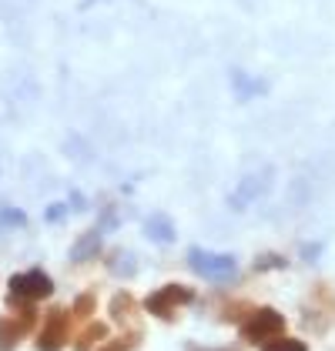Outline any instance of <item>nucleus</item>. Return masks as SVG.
I'll return each mask as SVG.
<instances>
[{
  "mask_svg": "<svg viewBox=\"0 0 335 351\" xmlns=\"http://www.w3.org/2000/svg\"><path fill=\"white\" fill-rule=\"evenodd\" d=\"M281 335H285V315L275 308H251L249 318L242 322V338L249 345H265Z\"/></svg>",
  "mask_w": 335,
  "mask_h": 351,
  "instance_id": "1",
  "label": "nucleus"
},
{
  "mask_svg": "<svg viewBox=\"0 0 335 351\" xmlns=\"http://www.w3.org/2000/svg\"><path fill=\"white\" fill-rule=\"evenodd\" d=\"M192 301H195V291L188 285H165L154 295L144 298V311L154 315V318H161V322H174V315L185 304H192Z\"/></svg>",
  "mask_w": 335,
  "mask_h": 351,
  "instance_id": "2",
  "label": "nucleus"
},
{
  "mask_svg": "<svg viewBox=\"0 0 335 351\" xmlns=\"http://www.w3.org/2000/svg\"><path fill=\"white\" fill-rule=\"evenodd\" d=\"M188 265H192V271H198L201 278H211V281L235 278V271H238L231 254H215V251H205V247H192V251H188Z\"/></svg>",
  "mask_w": 335,
  "mask_h": 351,
  "instance_id": "3",
  "label": "nucleus"
},
{
  "mask_svg": "<svg viewBox=\"0 0 335 351\" xmlns=\"http://www.w3.org/2000/svg\"><path fill=\"white\" fill-rule=\"evenodd\" d=\"M67 328H71V315L67 308H51L47 318L41 322V331L34 338L37 351H60L67 345Z\"/></svg>",
  "mask_w": 335,
  "mask_h": 351,
  "instance_id": "4",
  "label": "nucleus"
},
{
  "mask_svg": "<svg viewBox=\"0 0 335 351\" xmlns=\"http://www.w3.org/2000/svg\"><path fill=\"white\" fill-rule=\"evenodd\" d=\"M10 295L24 298V301H41V298L54 295V281L41 268L24 271V274H14V278H10Z\"/></svg>",
  "mask_w": 335,
  "mask_h": 351,
  "instance_id": "5",
  "label": "nucleus"
},
{
  "mask_svg": "<svg viewBox=\"0 0 335 351\" xmlns=\"http://www.w3.org/2000/svg\"><path fill=\"white\" fill-rule=\"evenodd\" d=\"M144 231H148V238L158 244H171L174 241V221L168 215H161V211H154V215H148V221H144Z\"/></svg>",
  "mask_w": 335,
  "mask_h": 351,
  "instance_id": "6",
  "label": "nucleus"
},
{
  "mask_svg": "<svg viewBox=\"0 0 335 351\" xmlns=\"http://www.w3.org/2000/svg\"><path fill=\"white\" fill-rule=\"evenodd\" d=\"M97 251H101V231H87V234H81V238L74 241V247H71V261L84 265V261H91Z\"/></svg>",
  "mask_w": 335,
  "mask_h": 351,
  "instance_id": "7",
  "label": "nucleus"
},
{
  "mask_svg": "<svg viewBox=\"0 0 335 351\" xmlns=\"http://www.w3.org/2000/svg\"><path fill=\"white\" fill-rule=\"evenodd\" d=\"M24 331H27V328H24L21 322H14V318H0V351H17Z\"/></svg>",
  "mask_w": 335,
  "mask_h": 351,
  "instance_id": "8",
  "label": "nucleus"
},
{
  "mask_svg": "<svg viewBox=\"0 0 335 351\" xmlns=\"http://www.w3.org/2000/svg\"><path fill=\"white\" fill-rule=\"evenodd\" d=\"M104 338H108V324H104V322L87 324V328H84V335L74 341V351H91L97 341H104Z\"/></svg>",
  "mask_w": 335,
  "mask_h": 351,
  "instance_id": "9",
  "label": "nucleus"
},
{
  "mask_svg": "<svg viewBox=\"0 0 335 351\" xmlns=\"http://www.w3.org/2000/svg\"><path fill=\"white\" fill-rule=\"evenodd\" d=\"M131 315H135V298L128 295V291L114 295V301H111V318L114 322L124 324V322H131Z\"/></svg>",
  "mask_w": 335,
  "mask_h": 351,
  "instance_id": "10",
  "label": "nucleus"
},
{
  "mask_svg": "<svg viewBox=\"0 0 335 351\" xmlns=\"http://www.w3.org/2000/svg\"><path fill=\"white\" fill-rule=\"evenodd\" d=\"M108 268H111L114 274L131 278V274L138 271V265H135V254H131V251H114L111 258H108Z\"/></svg>",
  "mask_w": 335,
  "mask_h": 351,
  "instance_id": "11",
  "label": "nucleus"
},
{
  "mask_svg": "<svg viewBox=\"0 0 335 351\" xmlns=\"http://www.w3.org/2000/svg\"><path fill=\"white\" fill-rule=\"evenodd\" d=\"M235 87H238V97H242V101H249V97H255V94L268 90V84L265 81H249L242 71H235Z\"/></svg>",
  "mask_w": 335,
  "mask_h": 351,
  "instance_id": "12",
  "label": "nucleus"
},
{
  "mask_svg": "<svg viewBox=\"0 0 335 351\" xmlns=\"http://www.w3.org/2000/svg\"><path fill=\"white\" fill-rule=\"evenodd\" d=\"M138 341H141L138 331H128V335H117V338H111L108 345H101L97 351H135V348H138Z\"/></svg>",
  "mask_w": 335,
  "mask_h": 351,
  "instance_id": "13",
  "label": "nucleus"
},
{
  "mask_svg": "<svg viewBox=\"0 0 335 351\" xmlns=\"http://www.w3.org/2000/svg\"><path fill=\"white\" fill-rule=\"evenodd\" d=\"M262 351H308L305 341H299V338H272V341H265L262 345Z\"/></svg>",
  "mask_w": 335,
  "mask_h": 351,
  "instance_id": "14",
  "label": "nucleus"
},
{
  "mask_svg": "<svg viewBox=\"0 0 335 351\" xmlns=\"http://www.w3.org/2000/svg\"><path fill=\"white\" fill-rule=\"evenodd\" d=\"M94 308H97V298L91 295V291H84V295H78L74 308H71V315H74V318H91Z\"/></svg>",
  "mask_w": 335,
  "mask_h": 351,
  "instance_id": "15",
  "label": "nucleus"
},
{
  "mask_svg": "<svg viewBox=\"0 0 335 351\" xmlns=\"http://www.w3.org/2000/svg\"><path fill=\"white\" fill-rule=\"evenodd\" d=\"M0 224H27V217H24V211H14V208H7V211H0Z\"/></svg>",
  "mask_w": 335,
  "mask_h": 351,
  "instance_id": "16",
  "label": "nucleus"
},
{
  "mask_svg": "<svg viewBox=\"0 0 335 351\" xmlns=\"http://www.w3.org/2000/svg\"><path fill=\"white\" fill-rule=\"evenodd\" d=\"M255 268L265 271V268H285V258H279V254H265L262 261H255Z\"/></svg>",
  "mask_w": 335,
  "mask_h": 351,
  "instance_id": "17",
  "label": "nucleus"
},
{
  "mask_svg": "<svg viewBox=\"0 0 335 351\" xmlns=\"http://www.w3.org/2000/svg\"><path fill=\"white\" fill-rule=\"evenodd\" d=\"M188 351H242L238 345H228V348H201V345H188Z\"/></svg>",
  "mask_w": 335,
  "mask_h": 351,
  "instance_id": "18",
  "label": "nucleus"
},
{
  "mask_svg": "<svg viewBox=\"0 0 335 351\" xmlns=\"http://www.w3.org/2000/svg\"><path fill=\"white\" fill-rule=\"evenodd\" d=\"M64 211H67V204H60V208H51V211H47V217H51V221H57V217L64 215Z\"/></svg>",
  "mask_w": 335,
  "mask_h": 351,
  "instance_id": "19",
  "label": "nucleus"
}]
</instances>
